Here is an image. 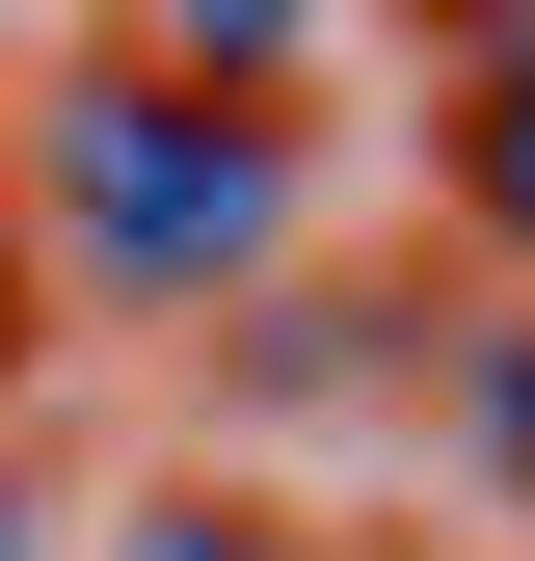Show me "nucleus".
<instances>
[{
    "mask_svg": "<svg viewBox=\"0 0 535 561\" xmlns=\"http://www.w3.org/2000/svg\"><path fill=\"white\" fill-rule=\"evenodd\" d=\"M0 561H54V481H27V455H0Z\"/></svg>",
    "mask_w": 535,
    "mask_h": 561,
    "instance_id": "6",
    "label": "nucleus"
},
{
    "mask_svg": "<svg viewBox=\"0 0 535 561\" xmlns=\"http://www.w3.org/2000/svg\"><path fill=\"white\" fill-rule=\"evenodd\" d=\"M27 267L54 295H134V321H215V295H268L295 267V215H321V107H215V81H161V54H54L27 81Z\"/></svg>",
    "mask_w": 535,
    "mask_h": 561,
    "instance_id": "1",
    "label": "nucleus"
},
{
    "mask_svg": "<svg viewBox=\"0 0 535 561\" xmlns=\"http://www.w3.org/2000/svg\"><path fill=\"white\" fill-rule=\"evenodd\" d=\"M455 455H482V481H535V321H482V375H455Z\"/></svg>",
    "mask_w": 535,
    "mask_h": 561,
    "instance_id": "4",
    "label": "nucleus"
},
{
    "mask_svg": "<svg viewBox=\"0 0 535 561\" xmlns=\"http://www.w3.org/2000/svg\"><path fill=\"white\" fill-rule=\"evenodd\" d=\"M455 215L535 267V27H482V54H455Z\"/></svg>",
    "mask_w": 535,
    "mask_h": 561,
    "instance_id": "2",
    "label": "nucleus"
},
{
    "mask_svg": "<svg viewBox=\"0 0 535 561\" xmlns=\"http://www.w3.org/2000/svg\"><path fill=\"white\" fill-rule=\"evenodd\" d=\"M27 321H54V267H27V187H0V375H27Z\"/></svg>",
    "mask_w": 535,
    "mask_h": 561,
    "instance_id": "5",
    "label": "nucleus"
},
{
    "mask_svg": "<svg viewBox=\"0 0 535 561\" xmlns=\"http://www.w3.org/2000/svg\"><path fill=\"white\" fill-rule=\"evenodd\" d=\"M81 561H321V535L268 508V481H134V508H107Z\"/></svg>",
    "mask_w": 535,
    "mask_h": 561,
    "instance_id": "3",
    "label": "nucleus"
}]
</instances>
